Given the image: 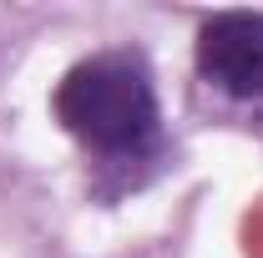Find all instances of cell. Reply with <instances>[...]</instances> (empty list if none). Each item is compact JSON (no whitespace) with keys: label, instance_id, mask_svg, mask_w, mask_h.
<instances>
[{"label":"cell","instance_id":"1","mask_svg":"<svg viewBox=\"0 0 263 258\" xmlns=\"http://www.w3.org/2000/svg\"><path fill=\"white\" fill-rule=\"evenodd\" d=\"M61 127L106 157H137L157 142V86L137 51H101L71 66L56 91Z\"/></svg>","mask_w":263,"mask_h":258},{"label":"cell","instance_id":"2","mask_svg":"<svg viewBox=\"0 0 263 258\" xmlns=\"http://www.w3.org/2000/svg\"><path fill=\"white\" fill-rule=\"evenodd\" d=\"M197 71L223 97L253 101L263 97V15L223 10L197 31Z\"/></svg>","mask_w":263,"mask_h":258}]
</instances>
